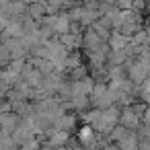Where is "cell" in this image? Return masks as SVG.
<instances>
[{"mask_svg": "<svg viewBox=\"0 0 150 150\" xmlns=\"http://www.w3.org/2000/svg\"><path fill=\"white\" fill-rule=\"evenodd\" d=\"M127 41H129V39H127V35H123V33H117V35H113V37L109 39V43H111V47H113V50H121Z\"/></svg>", "mask_w": 150, "mask_h": 150, "instance_id": "6da1fadb", "label": "cell"}, {"mask_svg": "<svg viewBox=\"0 0 150 150\" xmlns=\"http://www.w3.org/2000/svg\"><path fill=\"white\" fill-rule=\"evenodd\" d=\"M78 136H80V142H84V144H88V142L93 140V127H91V125H86V127H82Z\"/></svg>", "mask_w": 150, "mask_h": 150, "instance_id": "7a4b0ae2", "label": "cell"}]
</instances>
